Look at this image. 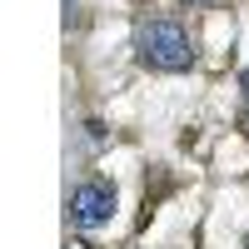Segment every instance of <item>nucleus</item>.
I'll use <instances>...</instances> for the list:
<instances>
[{
	"instance_id": "obj_1",
	"label": "nucleus",
	"mask_w": 249,
	"mask_h": 249,
	"mask_svg": "<svg viewBox=\"0 0 249 249\" xmlns=\"http://www.w3.org/2000/svg\"><path fill=\"white\" fill-rule=\"evenodd\" d=\"M135 50H140V60L150 70H190L195 65L190 35H184V25H175V20H150V25H140Z\"/></svg>"
},
{
	"instance_id": "obj_2",
	"label": "nucleus",
	"mask_w": 249,
	"mask_h": 249,
	"mask_svg": "<svg viewBox=\"0 0 249 249\" xmlns=\"http://www.w3.org/2000/svg\"><path fill=\"white\" fill-rule=\"evenodd\" d=\"M115 214V184L110 179H85V184H75V195H70V224L75 230H100V224H110Z\"/></svg>"
},
{
	"instance_id": "obj_3",
	"label": "nucleus",
	"mask_w": 249,
	"mask_h": 249,
	"mask_svg": "<svg viewBox=\"0 0 249 249\" xmlns=\"http://www.w3.org/2000/svg\"><path fill=\"white\" fill-rule=\"evenodd\" d=\"M239 90H244V120H249V70H244V80H239Z\"/></svg>"
},
{
	"instance_id": "obj_4",
	"label": "nucleus",
	"mask_w": 249,
	"mask_h": 249,
	"mask_svg": "<svg viewBox=\"0 0 249 249\" xmlns=\"http://www.w3.org/2000/svg\"><path fill=\"white\" fill-rule=\"evenodd\" d=\"M244 249H249V234H244Z\"/></svg>"
}]
</instances>
